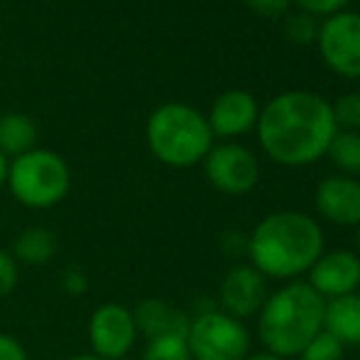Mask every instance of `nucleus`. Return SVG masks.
Returning a JSON list of instances; mask_svg holds the SVG:
<instances>
[{
    "label": "nucleus",
    "mask_w": 360,
    "mask_h": 360,
    "mask_svg": "<svg viewBox=\"0 0 360 360\" xmlns=\"http://www.w3.org/2000/svg\"><path fill=\"white\" fill-rule=\"evenodd\" d=\"M338 125L331 103L311 91H287L257 115V138L270 160L285 167L314 165L328 152Z\"/></svg>",
    "instance_id": "f257e3e1"
},
{
    "label": "nucleus",
    "mask_w": 360,
    "mask_h": 360,
    "mask_svg": "<svg viewBox=\"0 0 360 360\" xmlns=\"http://www.w3.org/2000/svg\"><path fill=\"white\" fill-rule=\"evenodd\" d=\"M248 255L265 280L294 282L323 255V231L307 214L277 211L252 228Z\"/></svg>",
    "instance_id": "f03ea898"
},
{
    "label": "nucleus",
    "mask_w": 360,
    "mask_h": 360,
    "mask_svg": "<svg viewBox=\"0 0 360 360\" xmlns=\"http://www.w3.org/2000/svg\"><path fill=\"white\" fill-rule=\"evenodd\" d=\"M326 302L307 282H287L277 292L267 294L257 314V338L267 353L289 360L323 331Z\"/></svg>",
    "instance_id": "7ed1b4c3"
},
{
    "label": "nucleus",
    "mask_w": 360,
    "mask_h": 360,
    "mask_svg": "<svg viewBox=\"0 0 360 360\" xmlns=\"http://www.w3.org/2000/svg\"><path fill=\"white\" fill-rule=\"evenodd\" d=\"M147 145L169 167H191L214 147L209 120L184 103H165L147 120Z\"/></svg>",
    "instance_id": "20e7f679"
},
{
    "label": "nucleus",
    "mask_w": 360,
    "mask_h": 360,
    "mask_svg": "<svg viewBox=\"0 0 360 360\" xmlns=\"http://www.w3.org/2000/svg\"><path fill=\"white\" fill-rule=\"evenodd\" d=\"M8 186L13 196L30 209H49L67 196L72 174L67 162L49 150H30L8 167Z\"/></svg>",
    "instance_id": "39448f33"
},
{
    "label": "nucleus",
    "mask_w": 360,
    "mask_h": 360,
    "mask_svg": "<svg viewBox=\"0 0 360 360\" xmlns=\"http://www.w3.org/2000/svg\"><path fill=\"white\" fill-rule=\"evenodd\" d=\"M186 346L194 360H245L252 341L245 323L216 309L191 319Z\"/></svg>",
    "instance_id": "423d86ee"
},
{
    "label": "nucleus",
    "mask_w": 360,
    "mask_h": 360,
    "mask_svg": "<svg viewBox=\"0 0 360 360\" xmlns=\"http://www.w3.org/2000/svg\"><path fill=\"white\" fill-rule=\"evenodd\" d=\"M138 341L133 309L123 304H101L89 319V343L91 353L101 360H120L133 351Z\"/></svg>",
    "instance_id": "0eeeda50"
},
{
    "label": "nucleus",
    "mask_w": 360,
    "mask_h": 360,
    "mask_svg": "<svg viewBox=\"0 0 360 360\" xmlns=\"http://www.w3.org/2000/svg\"><path fill=\"white\" fill-rule=\"evenodd\" d=\"M204 172L211 186L231 196H243L255 189L260 179V165L248 147L228 143L211 147L204 157Z\"/></svg>",
    "instance_id": "6e6552de"
},
{
    "label": "nucleus",
    "mask_w": 360,
    "mask_h": 360,
    "mask_svg": "<svg viewBox=\"0 0 360 360\" xmlns=\"http://www.w3.org/2000/svg\"><path fill=\"white\" fill-rule=\"evenodd\" d=\"M319 49L328 67L346 79L360 76V15L336 13L319 27Z\"/></svg>",
    "instance_id": "1a4fd4ad"
},
{
    "label": "nucleus",
    "mask_w": 360,
    "mask_h": 360,
    "mask_svg": "<svg viewBox=\"0 0 360 360\" xmlns=\"http://www.w3.org/2000/svg\"><path fill=\"white\" fill-rule=\"evenodd\" d=\"M267 299V280L252 265H236L218 287V311L245 321L257 316Z\"/></svg>",
    "instance_id": "9d476101"
},
{
    "label": "nucleus",
    "mask_w": 360,
    "mask_h": 360,
    "mask_svg": "<svg viewBox=\"0 0 360 360\" xmlns=\"http://www.w3.org/2000/svg\"><path fill=\"white\" fill-rule=\"evenodd\" d=\"M309 287L323 299L346 297L358 292L360 287V255L351 250H331L323 252L314 267L309 270Z\"/></svg>",
    "instance_id": "9b49d317"
},
{
    "label": "nucleus",
    "mask_w": 360,
    "mask_h": 360,
    "mask_svg": "<svg viewBox=\"0 0 360 360\" xmlns=\"http://www.w3.org/2000/svg\"><path fill=\"white\" fill-rule=\"evenodd\" d=\"M314 206L319 216L328 223L341 228H358L360 226V181L346 174L326 176L319 181Z\"/></svg>",
    "instance_id": "f8f14e48"
},
{
    "label": "nucleus",
    "mask_w": 360,
    "mask_h": 360,
    "mask_svg": "<svg viewBox=\"0 0 360 360\" xmlns=\"http://www.w3.org/2000/svg\"><path fill=\"white\" fill-rule=\"evenodd\" d=\"M257 103L248 91L233 89L216 98L209 113V128L218 138H238L257 123Z\"/></svg>",
    "instance_id": "ddd939ff"
},
{
    "label": "nucleus",
    "mask_w": 360,
    "mask_h": 360,
    "mask_svg": "<svg viewBox=\"0 0 360 360\" xmlns=\"http://www.w3.org/2000/svg\"><path fill=\"white\" fill-rule=\"evenodd\" d=\"M133 319L138 333H143L147 341L152 338H162V336H184L189 331V321L181 309L172 307L165 299H143L138 307L133 309Z\"/></svg>",
    "instance_id": "4468645a"
},
{
    "label": "nucleus",
    "mask_w": 360,
    "mask_h": 360,
    "mask_svg": "<svg viewBox=\"0 0 360 360\" xmlns=\"http://www.w3.org/2000/svg\"><path fill=\"white\" fill-rule=\"evenodd\" d=\"M323 331L331 333L346 348L360 346V294L358 292L326 302Z\"/></svg>",
    "instance_id": "2eb2a0df"
},
{
    "label": "nucleus",
    "mask_w": 360,
    "mask_h": 360,
    "mask_svg": "<svg viewBox=\"0 0 360 360\" xmlns=\"http://www.w3.org/2000/svg\"><path fill=\"white\" fill-rule=\"evenodd\" d=\"M59 250L57 236L49 228L34 226L22 231L15 238V245L10 255L15 257L18 265H47Z\"/></svg>",
    "instance_id": "dca6fc26"
},
{
    "label": "nucleus",
    "mask_w": 360,
    "mask_h": 360,
    "mask_svg": "<svg viewBox=\"0 0 360 360\" xmlns=\"http://www.w3.org/2000/svg\"><path fill=\"white\" fill-rule=\"evenodd\" d=\"M37 143V125L25 113L0 115V152L10 157H20L34 150Z\"/></svg>",
    "instance_id": "f3484780"
},
{
    "label": "nucleus",
    "mask_w": 360,
    "mask_h": 360,
    "mask_svg": "<svg viewBox=\"0 0 360 360\" xmlns=\"http://www.w3.org/2000/svg\"><path fill=\"white\" fill-rule=\"evenodd\" d=\"M333 165L348 174H360V133H336L328 145Z\"/></svg>",
    "instance_id": "a211bd4d"
},
{
    "label": "nucleus",
    "mask_w": 360,
    "mask_h": 360,
    "mask_svg": "<svg viewBox=\"0 0 360 360\" xmlns=\"http://www.w3.org/2000/svg\"><path fill=\"white\" fill-rule=\"evenodd\" d=\"M140 360H194L184 336H162L147 341Z\"/></svg>",
    "instance_id": "6ab92c4d"
},
{
    "label": "nucleus",
    "mask_w": 360,
    "mask_h": 360,
    "mask_svg": "<svg viewBox=\"0 0 360 360\" xmlns=\"http://www.w3.org/2000/svg\"><path fill=\"white\" fill-rule=\"evenodd\" d=\"M343 356H346V346H341L331 333L321 331L299 353V360H343Z\"/></svg>",
    "instance_id": "aec40b11"
},
{
    "label": "nucleus",
    "mask_w": 360,
    "mask_h": 360,
    "mask_svg": "<svg viewBox=\"0 0 360 360\" xmlns=\"http://www.w3.org/2000/svg\"><path fill=\"white\" fill-rule=\"evenodd\" d=\"M333 120L336 125L346 128L348 133L360 130V94H346L336 101V105H331Z\"/></svg>",
    "instance_id": "412c9836"
},
{
    "label": "nucleus",
    "mask_w": 360,
    "mask_h": 360,
    "mask_svg": "<svg viewBox=\"0 0 360 360\" xmlns=\"http://www.w3.org/2000/svg\"><path fill=\"white\" fill-rule=\"evenodd\" d=\"M287 37L297 44H311L319 37V25L314 20V15L309 13H297L287 20Z\"/></svg>",
    "instance_id": "4be33fe9"
},
{
    "label": "nucleus",
    "mask_w": 360,
    "mask_h": 360,
    "mask_svg": "<svg viewBox=\"0 0 360 360\" xmlns=\"http://www.w3.org/2000/svg\"><path fill=\"white\" fill-rule=\"evenodd\" d=\"M18 275H20V265L15 262V257L0 248V299L13 294V289L18 287Z\"/></svg>",
    "instance_id": "5701e85b"
},
{
    "label": "nucleus",
    "mask_w": 360,
    "mask_h": 360,
    "mask_svg": "<svg viewBox=\"0 0 360 360\" xmlns=\"http://www.w3.org/2000/svg\"><path fill=\"white\" fill-rule=\"evenodd\" d=\"M309 15H336L343 10L348 0H297Z\"/></svg>",
    "instance_id": "b1692460"
},
{
    "label": "nucleus",
    "mask_w": 360,
    "mask_h": 360,
    "mask_svg": "<svg viewBox=\"0 0 360 360\" xmlns=\"http://www.w3.org/2000/svg\"><path fill=\"white\" fill-rule=\"evenodd\" d=\"M0 360H30L25 346L13 336V333L0 331Z\"/></svg>",
    "instance_id": "393cba45"
},
{
    "label": "nucleus",
    "mask_w": 360,
    "mask_h": 360,
    "mask_svg": "<svg viewBox=\"0 0 360 360\" xmlns=\"http://www.w3.org/2000/svg\"><path fill=\"white\" fill-rule=\"evenodd\" d=\"M245 5L262 18H280L289 8V0H245Z\"/></svg>",
    "instance_id": "a878e982"
},
{
    "label": "nucleus",
    "mask_w": 360,
    "mask_h": 360,
    "mask_svg": "<svg viewBox=\"0 0 360 360\" xmlns=\"http://www.w3.org/2000/svg\"><path fill=\"white\" fill-rule=\"evenodd\" d=\"M62 287L67 289L69 294H84L86 287H89V280H86V275L79 270V267H69V270L64 272Z\"/></svg>",
    "instance_id": "bb28decb"
},
{
    "label": "nucleus",
    "mask_w": 360,
    "mask_h": 360,
    "mask_svg": "<svg viewBox=\"0 0 360 360\" xmlns=\"http://www.w3.org/2000/svg\"><path fill=\"white\" fill-rule=\"evenodd\" d=\"M5 179H8V162H5V155L0 152V186L5 184Z\"/></svg>",
    "instance_id": "cd10ccee"
},
{
    "label": "nucleus",
    "mask_w": 360,
    "mask_h": 360,
    "mask_svg": "<svg viewBox=\"0 0 360 360\" xmlns=\"http://www.w3.org/2000/svg\"><path fill=\"white\" fill-rule=\"evenodd\" d=\"M245 360H282V358H277V356H272V353H252V356H248Z\"/></svg>",
    "instance_id": "c85d7f7f"
},
{
    "label": "nucleus",
    "mask_w": 360,
    "mask_h": 360,
    "mask_svg": "<svg viewBox=\"0 0 360 360\" xmlns=\"http://www.w3.org/2000/svg\"><path fill=\"white\" fill-rule=\"evenodd\" d=\"M67 360H101V358H96L94 353H81V356H72V358H67Z\"/></svg>",
    "instance_id": "c756f323"
},
{
    "label": "nucleus",
    "mask_w": 360,
    "mask_h": 360,
    "mask_svg": "<svg viewBox=\"0 0 360 360\" xmlns=\"http://www.w3.org/2000/svg\"><path fill=\"white\" fill-rule=\"evenodd\" d=\"M356 243H358V250H360V226H358V233H356Z\"/></svg>",
    "instance_id": "7c9ffc66"
}]
</instances>
